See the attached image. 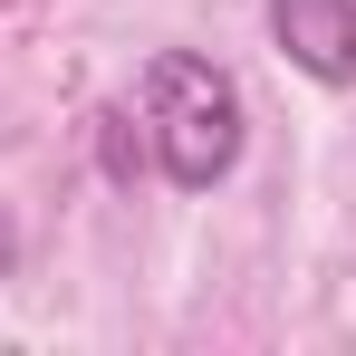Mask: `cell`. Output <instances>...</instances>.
Listing matches in <instances>:
<instances>
[{
	"label": "cell",
	"instance_id": "cell-1",
	"mask_svg": "<svg viewBox=\"0 0 356 356\" xmlns=\"http://www.w3.org/2000/svg\"><path fill=\"white\" fill-rule=\"evenodd\" d=\"M145 145L174 193H212L241 164V87L193 49H154L145 58Z\"/></svg>",
	"mask_w": 356,
	"mask_h": 356
},
{
	"label": "cell",
	"instance_id": "cell-2",
	"mask_svg": "<svg viewBox=\"0 0 356 356\" xmlns=\"http://www.w3.org/2000/svg\"><path fill=\"white\" fill-rule=\"evenodd\" d=\"M270 39L298 77L356 87V0H270Z\"/></svg>",
	"mask_w": 356,
	"mask_h": 356
},
{
	"label": "cell",
	"instance_id": "cell-3",
	"mask_svg": "<svg viewBox=\"0 0 356 356\" xmlns=\"http://www.w3.org/2000/svg\"><path fill=\"white\" fill-rule=\"evenodd\" d=\"M97 154H106V174H116V183H135V164H145V145L125 135V106H106V116H97Z\"/></svg>",
	"mask_w": 356,
	"mask_h": 356
}]
</instances>
